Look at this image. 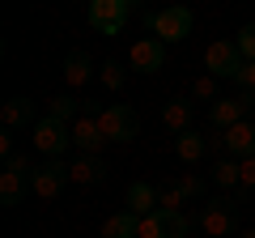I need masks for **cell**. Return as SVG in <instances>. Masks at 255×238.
Here are the masks:
<instances>
[{
	"label": "cell",
	"instance_id": "obj_1",
	"mask_svg": "<svg viewBox=\"0 0 255 238\" xmlns=\"http://www.w3.org/2000/svg\"><path fill=\"white\" fill-rule=\"evenodd\" d=\"M98 128L111 145H132L140 136V115L136 107H128V102H111V107L98 111Z\"/></svg>",
	"mask_w": 255,
	"mask_h": 238
},
{
	"label": "cell",
	"instance_id": "obj_2",
	"mask_svg": "<svg viewBox=\"0 0 255 238\" xmlns=\"http://www.w3.org/2000/svg\"><path fill=\"white\" fill-rule=\"evenodd\" d=\"M204 68H209V77H217V81H238V73L247 68V60H243V51H238V43L217 38V43H209V51H204Z\"/></svg>",
	"mask_w": 255,
	"mask_h": 238
},
{
	"label": "cell",
	"instance_id": "obj_3",
	"mask_svg": "<svg viewBox=\"0 0 255 238\" xmlns=\"http://www.w3.org/2000/svg\"><path fill=\"white\" fill-rule=\"evenodd\" d=\"M30 136H34V149L47 153V157H64V149L73 145V128L64 119H51V115L38 119L34 128H30Z\"/></svg>",
	"mask_w": 255,
	"mask_h": 238
},
{
	"label": "cell",
	"instance_id": "obj_4",
	"mask_svg": "<svg viewBox=\"0 0 255 238\" xmlns=\"http://www.w3.org/2000/svg\"><path fill=\"white\" fill-rule=\"evenodd\" d=\"M196 226L204 230L209 238H226V234H234L238 230V209H234V200H209L200 209V217H196Z\"/></svg>",
	"mask_w": 255,
	"mask_h": 238
},
{
	"label": "cell",
	"instance_id": "obj_5",
	"mask_svg": "<svg viewBox=\"0 0 255 238\" xmlns=\"http://www.w3.org/2000/svg\"><path fill=\"white\" fill-rule=\"evenodd\" d=\"M64 183H73V170L64 166V157H47L43 166H34V179H30L34 196H43V200H55V196L64 192Z\"/></svg>",
	"mask_w": 255,
	"mask_h": 238
},
{
	"label": "cell",
	"instance_id": "obj_6",
	"mask_svg": "<svg viewBox=\"0 0 255 238\" xmlns=\"http://www.w3.org/2000/svg\"><path fill=\"white\" fill-rule=\"evenodd\" d=\"M153 34L162 43H183L191 34V9L187 4H170V9L153 13Z\"/></svg>",
	"mask_w": 255,
	"mask_h": 238
},
{
	"label": "cell",
	"instance_id": "obj_7",
	"mask_svg": "<svg viewBox=\"0 0 255 238\" xmlns=\"http://www.w3.org/2000/svg\"><path fill=\"white\" fill-rule=\"evenodd\" d=\"M128 4L124 0H90V26L98 30V34H119V30L128 26Z\"/></svg>",
	"mask_w": 255,
	"mask_h": 238
},
{
	"label": "cell",
	"instance_id": "obj_8",
	"mask_svg": "<svg viewBox=\"0 0 255 238\" xmlns=\"http://www.w3.org/2000/svg\"><path fill=\"white\" fill-rule=\"evenodd\" d=\"M128 64H132V73H157V68L166 64V43L162 38H136L132 43V51H128Z\"/></svg>",
	"mask_w": 255,
	"mask_h": 238
},
{
	"label": "cell",
	"instance_id": "obj_9",
	"mask_svg": "<svg viewBox=\"0 0 255 238\" xmlns=\"http://www.w3.org/2000/svg\"><path fill=\"white\" fill-rule=\"evenodd\" d=\"M73 145L81 149V153H98V149L107 145V136H102V128H98V115H77L73 119Z\"/></svg>",
	"mask_w": 255,
	"mask_h": 238
},
{
	"label": "cell",
	"instance_id": "obj_10",
	"mask_svg": "<svg viewBox=\"0 0 255 238\" xmlns=\"http://www.w3.org/2000/svg\"><path fill=\"white\" fill-rule=\"evenodd\" d=\"M226 149H230V157H255V123L251 119H243V123H234V128L226 132Z\"/></svg>",
	"mask_w": 255,
	"mask_h": 238
},
{
	"label": "cell",
	"instance_id": "obj_11",
	"mask_svg": "<svg viewBox=\"0 0 255 238\" xmlns=\"http://www.w3.org/2000/svg\"><path fill=\"white\" fill-rule=\"evenodd\" d=\"M0 119H4V128H34L38 115H34V102L30 98H9L0 107Z\"/></svg>",
	"mask_w": 255,
	"mask_h": 238
},
{
	"label": "cell",
	"instance_id": "obj_12",
	"mask_svg": "<svg viewBox=\"0 0 255 238\" xmlns=\"http://www.w3.org/2000/svg\"><path fill=\"white\" fill-rule=\"evenodd\" d=\"M174 153H179V162H200L204 153H209V136L204 132H196V128H187V132H179L174 136Z\"/></svg>",
	"mask_w": 255,
	"mask_h": 238
},
{
	"label": "cell",
	"instance_id": "obj_13",
	"mask_svg": "<svg viewBox=\"0 0 255 238\" xmlns=\"http://www.w3.org/2000/svg\"><path fill=\"white\" fill-rule=\"evenodd\" d=\"M243 119H247V111L238 107V98H217L209 107V123H213V128H221V132H230L234 123H243Z\"/></svg>",
	"mask_w": 255,
	"mask_h": 238
},
{
	"label": "cell",
	"instance_id": "obj_14",
	"mask_svg": "<svg viewBox=\"0 0 255 238\" xmlns=\"http://www.w3.org/2000/svg\"><path fill=\"white\" fill-rule=\"evenodd\" d=\"M102 238H140V217L132 209L111 213V217L102 221Z\"/></svg>",
	"mask_w": 255,
	"mask_h": 238
},
{
	"label": "cell",
	"instance_id": "obj_15",
	"mask_svg": "<svg viewBox=\"0 0 255 238\" xmlns=\"http://www.w3.org/2000/svg\"><path fill=\"white\" fill-rule=\"evenodd\" d=\"M162 128L174 132V136L191 128V102H187V98H170V102H162Z\"/></svg>",
	"mask_w": 255,
	"mask_h": 238
},
{
	"label": "cell",
	"instance_id": "obj_16",
	"mask_svg": "<svg viewBox=\"0 0 255 238\" xmlns=\"http://www.w3.org/2000/svg\"><path fill=\"white\" fill-rule=\"evenodd\" d=\"M30 187V174H17V170H0V204H21Z\"/></svg>",
	"mask_w": 255,
	"mask_h": 238
},
{
	"label": "cell",
	"instance_id": "obj_17",
	"mask_svg": "<svg viewBox=\"0 0 255 238\" xmlns=\"http://www.w3.org/2000/svg\"><path fill=\"white\" fill-rule=\"evenodd\" d=\"M68 170H73V183H85V187L107 179V166H102V157H98V153H81L73 166H68Z\"/></svg>",
	"mask_w": 255,
	"mask_h": 238
},
{
	"label": "cell",
	"instance_id": "obj_18",
	"mask_svg": "<svg viewBox=\"0 0 255 238\" xmlns=\"http://www.w3.org/2000/svg\"><path fill=\"white\" fill-rule=\"evenodd\" d=\"M153 217H157V238H187V230H191V217H187V213L153 209Z\"/></svg>",
	"mask_w": 255,
	"mask_h": 238
},
{
	"label": "cell",
	"instance_id": "obj_19",
	"mask_svg": "<svg viewBox=\"0 0 255 238\" xmlns=\"http://www.w3.org/2000/svg\"><path fill=\"white\" fill-rule=\"evenodd\" d=\"M128 209L136 213V217H149L157 209V187L153 183H132L128 187Z\"/></svg>",
	"mask_w": 255,
	"mask_h": 238
},
{
	"label": "cell",
	"instance_id": "obj_20",
	"mask_svg": "<svg viewBox=\"0 0 255 238\" xmlns=\"http://www.w3.org/2000/svg\"><path fill=\"white\" fill-rule=\"evenodd\" d=\"M94 77V60L85 51H68V60H64V81L68 85H85Z\"/></svg>",
	"mask_w": 255,
	"mask_h": 238
},
{
	"label": "cell",
	"instance_id": "obj_21",
	"mask_svg": "<svg viewBox=\"0 0 255 238\" xmlns=\"http://www.w3.org/2000/svg\"><path fill=\"white\" fill-rule=\"evenodd\" d=\"M213 183H217V187H226V192H243V170H238V162L221 157V162L213 166Z\"/></svg>",
	"mask_w": 255,
	"mask_h": 238
},
{
	"label": "cell",
	"instance_id": "obj_22",
	"mask_svg": "<svg viewBox=\"0 0 255 238\" xmlns=\"http://www.w3.org/2000/svg\"><path fill=\"white\" fill-rule=\"evenodd\" d=\"M47 115H51V119H64V123H68V119L81 115V102H77L73 94H60V98L47 102Z\"/></svg>",
	"mask_w": 255,
	"mask_h": 238
},
{
	"label": "cell",
	"instance_id": "obj_23",
	"mask_svg": "<svg viewBox=\"0 0 255 238\" xmlns=\"http://www.w3.org/2000/svg\"><path fill=\"white\" fill-rule=\"evenodd\" d=\"M183 204H187V196H183L179 183H162V187H157V209H166V213H183Z\"/></svg>",
	"mask_w": 255,
	"mask_h": 238
},
{
	"label": "cell",
	"instance_id": "obj_24",
	"mask_svg": "<svg viewBox=\"0 0 255 238\" xmlns=\"http://www.w3.org/2000/svg\"><path fill=\"white\" fill-rule=\"evenodd\" d=\"M102 85H107V90H124V81H128V68L119 64V60H102Z\"/></svg>",
	"mask_w": 255,
	"mask_h": 238
},
{
	"label": "cell",
	"instance_id": "obj_25",
	"mask_svg": "<svg viewBox=\"0 0 255 238\" xmlns=\"http://www.w3.org/2000/svg\"><path fill=\"white\" fill-rule=\"evenodd\" d=\"M191 98L217 102V77H196V85H191Z\"/></svg>",
	"mask_w": 255,
	"mask_h": 238
},
{
	"label": "cell",
	"instance_id": "obj_26",
	"mask_svg": "<svg viewBox=\"0 0 255 238\" xmlns=\"http://www.w3.org/2000/svg\"><path fill=\"white\" fill-rule=\"evenodd\" d=\"M238 51H243V60H255V21H247L243 30H238Z\"/></svg>",
	"mask_w": 255,
	"mask_h": 238
},
{
	"label": "cell",
	"instance_id": "obj_27",
	"mask_svg": "<svg viewBox=\"0 0 255 238\" xmlns=\"http://www.w3.org/2000/svg\"><path fill=\"white\" fill-rule=\"evenodd\" d=\"M174 183L183 187V196H187V200H200V196H204V179H200V174H179Z\"/></svg>",
	"mask_w": 255,
	"mask_h": 238
},
{
	"label": "cell",
	"instance_id": "obj_28",
	"mask_svg": "<svg viewBox=\"0 0 255 238\" xmlns=\"http://www.w3.org/2000/svg\"><path fill=\"white\" fill-rule=\"evenodd\" d=\"M238 170H243V196L255 192V157H243V162H238Z\"/></svg>",
	"mask_w": 255,
	"mask_h": 238
},
{
	"label": "cell",
	"instance_id": "obj_29",
	"mask_svg": "<svg viewBox=\"0 0 255 238\" xmlns=\"http://www.w3.org/2000/svg\"><path fill=\"white\" fill-rule=\"evenodd\" d=\"M4 170H17V174H30V179H34V166H30L26 157H21V153H13V157H4Z\"/></svg>",
	"mask_w": 255,
	"mask_h": 238
},
{
	"label": "cell",
	"instance_id": "obj_30",
	"mask_svg": "<svg viewBox=\"0 0 255 238\" xmlns=\"http://www.w3.org/2000/svg\"><path fill=\"white\" fill-rule=\"evenodd\" d=\"M238 90H255V60H247V68L238 73Z\"/></svg>",
	"mask_w": 255,
	"mask_h": 238
},
{
	"label": "cell",
	"instance_id": "obj_31",
	"mask_svg": "<svg viewBox=\"0 0 255 238\" xmlns=\"http://www.w3.org/2000/svg\"><path fill=\"white\" fill-rule=\"evenodd\" d=\"M140 238H157V217H153V213L140 217Z\"/></svg>",
	"mask_w": 255,
	"mask_h": 238
},
{
	"label": "cell",
	"instance_id": "obj_32",
	"mask_svg": "<svg viewBox=\"0 0 255 238\" xmlns=\"http://www.w3.org/2000/svg\"><path fill=\"white\" fill-rule=\"evenodd\" d=\"M234 98H238V107H243V111H255V90H238Z\"/></svg>",
	"mask_w": 255,
	"mask_h": 238
},
{
	"label": "cell",
	"instance_id": "obj_33",
	"mask_svg": "<svg viewBox=\"0 0 255 238\" xmlns=\"http://www.w3.org/2000/svg\"><path fill=\"white\" fill-rule=\"evenodd\" d=\"M0 153L13 157V136H9V128H4V136H0Z\"/></svg>",
	"mask_w": 255,
	"mask_h": 238
},
{
	"label": "cell",
	"instance_id": "obj_34",
	"mask_svg": "<svg viewBox=\"0 0 255 238\" xmlns=\"http://www.w3.org/2000/svg\"><path fill=\"white\" fill-rule=\"evenodd\" d=\"M124 4H128V9H140V4H145V0H124Z\"/></svg>",
	"mask_w": 255,
	"mask_h": 238
},
{
	"label": "cell",
	"instance_id": "obj_35",
	"mask_svg": "<svg viewBox=\"0 0 255 238\" xmlns=\"http://www.w3.org/2000/svg\"><path fill=\"white\" fill-rule=\"evenodd\" d=\"M238 238H255V230H243V234H238Z\"/></svg>",
	"mask_w": 255,
	"mask_h": 238
}]
</instances>
